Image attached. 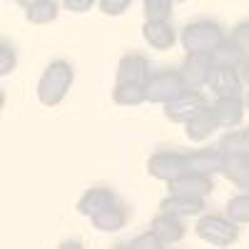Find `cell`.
Returning a JSON list of instances; mask_svg holds the SVG:
<instances>
[{
    "label": "cell",
    "mask_w": 249,
    "mask_h": 249,
    "mask_svg": "<svg viewBox=\"0 0 249 249\" xmlns=\"http://www.w3.org/2000/svg\"><path fill=\"white\" fill-rule=\"evenodd\" d=\"M72 80H75V72H72V65L65 60H55L45 68L43 77L37 82V100L40 105L45 107H55L60 105L65 95L70 92L72 88Z\"/></svg>",
    "instance_id": "cell-1"
},
{
    "label": "cell",
    "mask_w": 249,
    "mask_h": 249,
    "mask_svg": "<svg viewBox=\"0 0 249 249\" xmlns=\"http://www.w3.org/2000/svg\"><path fill=\"white\" fill-rule=\"evenodd\" d=\"M222 40H224L222 28L214 20H195L182 30V48L187 50V55L212 53Z\"/></svg>",
    "instance_id": "cell-2"
},
{
    "label": "cell",
    "mask_w": 249,
    "mask_h": 249,
    "mask_svg": "<svg viewBox=\"0 0 249 249\" xmlns=\"http://www.w3.org/2000/svg\"><path fill=\"white\" fill-rule=\"evenodd\" d=\"M197 237L214 247H230L239 239V222L219 214H204L197 222Z\"/></svg>",
    "instance_id": "cell-3"
},
{
    "label": "cell",
    "mask_w": 249,
    "mask_h": 249,
    "mask_svg": "<svg viewBox=\"0 0 249 249\" xmlns=\"http://www.w3.org/2000/svg\"><path fill=\"white\" fill-rule=\"evenodd\" d=\"M187 88L182 82L179 70H160L152 72L150 80L144 82V95H147V102H160V105H167L170 100H175L177 95H182Z\"/></svg>",
    "instance_id": "cell-4"
},
{
    "label": "cell",
    "mask_w": 249,
    "mask_h": 249,
    "mask_svg": "<svg viewBox=\"0 0 249 249\" xmlns=\"http://www.w3.org/2000/svg\"><path fill=\"white\" fill-rule=\"evenodd\" d=\"M212 70H214V57L210 53H197V55L184 57L179 75H182V82L187 90H199L204 85H210Z\"/></svg>",
    "instance_id": "cell-5"
},
{
    "label": "cell",
    "mask_w": 249,
    "mask_h": 249,
    "mask_svg": "<svg viewBox=\"0 0 249 249\" xmlns=\"http://www.w3.org/2000/svg\"><path fill=\"white\" fill-rule=\"evenodd\" d=\"M187 172V152H155L147 160V175L170 182Z\"/></svg>",
    "instance_id": "cell-6"
},
{
    "label": "cell",
    "mask_w": 249,
    "mask_h": 249,
    "mask_svg": "<svg viewBox=\"0 0 249 249\" xmlns=\"http://www.w3.org/2000/svg\"><path fill=\"white\" fill-rule=\"evenodd\" d=\"M202 107H207V100L199 90H184L182 95H177L175 100H170L164 105V115H167L170 122H179L184 124L192 115H197Z\"/></svg>",
    "instance_id": "cell-7"
},
{
    "label": "cell",
    "mask_w": 249,
    "mask_h": 249,
    "mask_svg": "<svg viewBox=\"0 0 249 249\" xmlns=\"http://www.w3.org/2000/svg\"><path fill=\"white\" fill-rule=\"evenodd\" d=\"M170 195H187V197H207L214 190V182L210 175L199 172H182L179 177L167 182Z\"/></svg>",
    "instance_id": "cell-8"
},
{
    "label": "cell",
    "mask_w": 249,
    "mask_h": 249,
    "mask_svg": "<svg viewBox=\"0 0 249 249\" xmlns=\"http://www.w3.org/2000/svg\"><path fill=\"white\" fill-rule=\"evenodd\" d=\"M242 72L234 65H214L212 77H210V88L217 97L222 95H242Z\"/></svg>",
    "instance_id": "cell-9"
},
{
    "label": "cell",
    "mask_w": 249,
    "mask_h": 249,
    "mask_svg": "<svg viewBox=\"0 0 249 249\" xmlns=\"http://www.w3.org/2000/svg\"><path fill=\"white\" fill-rule=\"evenodd\" d=\"M219 130V120L214 115V110L207 105L202 107L197 115H192L190 120L184 122V135L190 137L192 142H204L207 137H212Z\"/></svg>",
    "instance_id": "cell-10"
},
{
    "label": "cell",
    "mask_w": 249,
    "mask_h": 249,
    "mask_svg": "<svg viewBox=\"0 0 249 249\" xmlns=\"http://www.w3.org/2000/svg\"><path fill=\"white\" fill-rule=\"evenodd\" d=\"M217 120H219V127H227L232 130L242 122V115H244V100L239 95H222L214 100L212 105Z\"/></svg>",
    "instance_id": "cell-11"
},
{
    "label": "cell",
    "mask_w": 249,
    "mask_h": 249,
    "mask_svg": "<svg viewBox=\"0 0 249 249\" xmlns=\"http://www.w3.org/2000/svg\"><path fill=\"white\" fill-rule=\"evenodd\" d=\"M152 75L150 70V60L144 55H124L117 65V82H147Z\"/></svg>",
    "instance_id": "cell-12"
},
{
    "label": "cell",
    "mask_w": 249,
    "mask_h": 249,
    "mask_svg": "<svg viewBox=\"0 0 249 249\" xmlns=\"http://www.w3.org/2000/svg\"><path fill=\"white\" fill-rule=\"evenodd\" d=\"M224 170V155L219 147L199 150V152H187V172H199V175H214Z\"/></svg>",
    "instance_id": "cell-13"
},
{
    "label": "cell",
    "mask_w": 249,
    "mask_h": 249,
    "mask_svg": "<svg viewBox=\"0 0 249 249\" xmlns=\"http://www.w3.org/2000/svg\"><path fill=\"white\" fill-rule=\"evenodd\" d=\"M142 35H144V43L155 50H170L177 40V35L167 20H144Z\"/></svg>",
    "instance_id": "cell-14"
},
{
    "label": "cell",
    "mask_w": 249,
    "mask_h": 249,
    "mask_svg": "<svg viewBox=\"0 0 249 249\" xmlns=\"http://www.w3.org/2000/svg\"><path fill=\"white\" fill-rule=\"evenodd\" d=\"M160 212L175 217H195L204 212V197H187V195H170L160 202Z\"/></svg>",
    "instance_id": "cell-15"
},
{
    "label": "cell",
    "mask_w": 249,
    "mask_h": 249,
    "mask_svg": "<svg viewBox=\"0 0 249 249\" xmlns=\"http://www.w3.org/2000/svg\"><path fill=\"white\" fill-rule=\"evenodd\" d=\"M112 204H117V197H115V192L110 190V187H92V190H88L80 197L77 212L92 217V214L107 210V207H112Z\"/></svg>",
    "instance_id": "cell-16"
},
{
    "label": "cell",
    "mask_w": 249,
    "mask_h": 249,
    "mask_svg": "<svg viewBox=\"0 0 249 249\" xmlns=\"http://www.w3.org/2000/svg\"><path fill=\"white\" fill-rule=\"evenodd\" d=\"M152 232L162 239V244H175L184 237V224L179 222V217L162 212L152 219Z\"/></svg>",
    "instance_id": "cell-17"
},
{
    "label": "cell",
    "mask_w": 249,
    "mask_h": 249,
    "mask_svg": "<svg viewBox=\"0 0 249 249\" xmlns=\"http://www.w3.org/2000/svg\"><path fill=\"white\" fill-rule=\"evenodd\" d=\"M90 222H92L95 230H100V232H120L122 227L127 224V214H124V210L120 204H112V207H107V210L92 214Z\"/></svg>",
    "instance_id": "cell-18"
},
{
    "label": "cell",
    "mask_w": 249,
    "mask_h": 249,
    "mask_svg": "<svg viewBox=\"0 0 249 249\" xmlns=\"http://www.w3.org/2000/svg\"><path fill=\"white\" fill-rule=\"evenodd\" d=\"M112 100L115 105L122 107H137L142 102H147V95H144L142 82H117V88L112 90Z\"/></svg>",
    "instance_id": "cell-19"
},
{
    "label": "cell",
    "mask_w": 249,
    "mask_h": 249,
    "mask_svg": "<svg viewBox=\"0 0 249 249\" xmlns=\"http://www.w3.org/2000/svg\"><path fill=\"white\" fill-rule=\"evenodd\" d=\"M222 175L234 182L242 192H249V157H224Z\"/></svg>",
    "instance_id": "cell-20"
},
{
    "label": "cell",
    "mask_w": 249,
    "mask_h": 249,
    "mask_svg": "<svg viewBox=\"0 0 249 249\" xmlns=\"http://www.w3.org/2000/svg\"><path fill=\"white\" fill-rule=\"evenodd\" d=\"M217 147L224 157H249V130L224 135Z\"/></svg>",
    "instance_id": "cell-21"
},
{
    "label": "cell",
    "mask_w": 249,
    "mask_h": 249,
    "mask_svg": "<svg viewBox=\"0 0 249 249\" xmlns=\"http://www.w3.org/2000/svg\"><path fill=\"white\" fill-rule=\"evenodd\" d=\"M210 55L214 57V65H234V68L242 65V53L234 40H222Z\"/></svg>",
    "instance_id": "cell-22"
},
{
    "label": "cell",
    "mask_w": 249,
    "mask_h": 249,
    "mask_svg": "<svg viewBox=\"0 0 249 249\" xmlns=\"http://www.w3.org/2000/svg\"><path fill=\"white\" fill-rule=\"evenodd\" d=\"M57 18V0H40L28 10V20L33 25H48Z\"/></svg>",
    "instance_id": "cell-23"
},
{
    "label": "cell",
    "mask_w": 249,
    "mask_h": 249,
    "mask_svg": "<svg viewBox=\"0 0 249 249\" xmlns=\"http://www.w3.org/2000/svg\"><path fill=\"white\" fill-rule=\"evenodd\" d=\"M227 217L239 224H249V192L237 195L227 202Z\"/></svg>",
    "instance_id": "cell-24"
},
{
    "label": "cell",
    "mask_w": 249,
    "mask_h": 249,
    "mask_svg": "<svg viewBox=\"0 0 249 249\" xmlns=\"http://www.w3.org/2000/svg\"><path fill=\"white\" fill-rule=\"evenodd\" d=\"M175 0H142L144 20H167Z\"/></svg>",
    "instance_id": "cell-25"
},
{
    "label": "cell",
    "mask_w": 249,
    "mask_h": 249,
    "mask_svg": "<svg viewBox=\"0 0 249 249\" xmlns=\"http://www.w3.org/2000/svg\"><path fill=\"white\" fill-rule=\"evenodd\" d=\"M232 40L237 43V48L242 53V62H249V20H244V23H239L234 28Z\"/></svg>",
    "instance_id": "cell-26"
},
{
    "label": "cell",
    "mask_w": 249,
    "mask_h": 249,
    "mask_svg": "<svg viewBox=\"0 0 249 249\" xmlns=\"http://www.w3.org/2000/svg\"><path fill=\"white\" fill-rule=\"evenodd\" d=\"M130 247H132V249H160V247H164V244H162V239L150 230V232L135 237V239L130 242Z\"/></svg>",
    "instance_id": "cell-27"
},
{
    "label": "cell",
    "mask_w": 249,
    "mask_h": 249,
    "mask_svg": "<svg viewBox=\"0 0 249 249\" xmlns=\"http://www.w3.org/2000/svg\"><path fill=\"white\" fill-rule=\"evenodd\" d=\"M97 5H100V10L105 13V15H122L124 10H127L130 5H132V0H97Z\"/></svg>",
    "instance_id": "cell-28"
},
{
    "label": "cell",
    "mask_w": 249,
    "mask_h": 249,
    "mask_svg": "<svg viewBox=\"0 0 249 249\" xmlns=\"http://www.w3.org/2000/svg\"><path fill=\"white\" fill-rule=\"evenodd\" d=\"M15 68V53L8 43L0 45V75H8Z\"/></svg>",
    "instance_id": "cell-29"
},
{
    "label": "cell",
    "mask_w": 249,
    "mask_h": 249,
    "mask_svg": "<svg viewBox=\"0 0 249 249\" xmlns=\"http://www.w3.org/2000/svg\"><path fill=\"white\" fill-rule=\"evenodd\" d=\"M95 3H97V0H62V5H65L70 13H77V15L80 13H88Z\"/></svg>",
    "instance_id": "cell-30"
},
{
    "label": "cell",
    "mask_w": 249,
    "mask_h": 249,
    "mask_svg": "<svg viewBox=\"0 0 249 249\" xmlns=\"http://www.w3.org/2000/svg\"><path fill=\"white\" fill-rule=\"evenodd\" d=\"M37 3H40V0H18V5L23 8V10H30V8L37 5Z\"/></svg>",
    "instance_id": "cell-31"
},
{
    "label": "cell",
    "mask_w": 249,
    "mask_h": 249,
    "mask_svg": "<svg viewBox=\"0 0 249 249\" xmlns=\"http://www.w3.org/2000/svg\"><path fill=\"white\" fill-rule=\"evenodd\" d=\"M239 72H242V80L249 82V62H242V70Z\"/></svg>",
    "instance_id": "cell-32"
},
{
    "label": "cell",
    "mask_w": 249,
    "mask_h": 249,
    "mask_svg": "<svg viewBox=\"0 0 249 249\" xmlns=\"http://www.w3.org/2000/svg\"><path fill=\"white\" fill-rule=\"evenodd\" d=\"M244 107H247V110H249V95H247V97H244Z\"/></svg>",
    "instance_id": "cell-33"
},
{
    "label": "cell",
    "mask_w": 249,
    "mask_h": 249,
    "mask_svg": "<svg viewBox=\"0 0 249 249\" xmlns=\"http://www.w3.org/2000/svg\"><path fill=\"white\" fill-rule=\"evenodd\" d=\"M175 3H182V0H175Z\"/></svg>",
    "instance_id": "cell-34"
}]
</instances>
